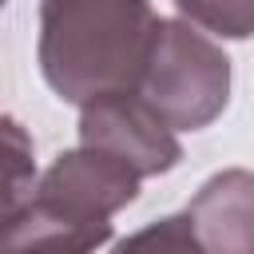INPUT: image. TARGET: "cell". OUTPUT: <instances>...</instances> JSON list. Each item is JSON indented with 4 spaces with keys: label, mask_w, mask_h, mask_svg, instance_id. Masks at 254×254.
Listing matches in <instances>:
<instances>
[{
    "label": "cell",
    "mask_w": 254,
    "mask_h": 254,
    "mask_svg": "<svg viewBox=\"0 0 254 254\" xmlns=\"http://www.w3.org/2000/svg\"><path fill=\"white\" fill-rule=\"evenodd\" d=\"M151 0H44L40 71L67 103L135 91L155 36Z\"/></svg>",
    "instance_id": "6da1fadb"
},
{
    "label": "cell",
    "mask_w": 254,
    "mask_h": 254,
    "mask_svg": "<svg viewBox=\"0 0 254 254\" xmlns=\"http://www.w3.org/2000/svg\"><path fill=\"white\" fill-rule=\"evenodd\" d=\"M183 214L202 254H254V171L210 175Z\"/></svg>",
    "instance_id": "5b68a950"
},
{
    "label": "cell",
    "mask_w": 254,
    "mask_h": 254,
    "mask_svg": "<svg viewBox=\"0 0 254 254\" xmlns=\"http://www.w3.org/2000/svg\"><path fill=\"white\" fill-rule=\"evenodd\" d=\"M111 238V222L75 218L40 194L0 230V254H95Z\"/></svg>",
    "instance_id": "8992f818"
},
{
    "label": "cell",
    "mask_w": 254,
    "mask_h": 254,
    "mask_svg": "<svg viewBox=\"0 0 254 254\" xmlns=\"http://www.w3.org/2000/svg\"><path fill=\"white\" fill-rule=\"evenodd\" d=\"M36 194L75 218L87 222H111L115 210H123L127 202H135L139 194V175L119 163L107 151L95 147H75L64 151L40 179H36Z\"/></svg>",
    "instance_id": "277c9868"
},
{
    "label": "cell",
    "mask_w": 254,
    "mask_h": 254,
    "mask_svg": "<svg viewBox=\"0 0 254 254\" xmlns=\"http://www.w3.org/2000/svg\"><path fill=\"white\" fill-rule=\"evenodd\" d=\"M135 95L171 131H198L214 123L230 99V60L194 24L159 20Z\"/></svg>",
    "instance_id": "7a4b0ae2"
},
{
    "label": "cell",
    "mask_w": 254,
    "mask_h": 254,
    "mask_svg": "<svg viewBox=\"0 0 254 254\" xmlns=\"http://www.w3.org/2000/svg\"><path fill=\"white\" fill-rule=\"evenodd\" d=\"M79 143L115 155L139 179L163 175L183 159L175 131L135 91H119V95L83 103L79 107Z\"/></svg>",
    "instance_id": "3957f363"
},
{
    "label": "cell",
    "mask_w": 254,
    "mask_h": 254,
    "mask_svg": "<svg viewBox=\"0 0 254 254\" xmlns=\"http://www.w3.org/2000/svg\"><path fill=\"white\" fill-rule=\"evenodd\" d=\"M36 151L20 119L0 115V230L28 206L36 190Z\"/></svg>",
    "instance_id": "52a82bcc"
},
{
    "label": "cell",
    "mask_w": 254,
    "mask_h": 254,
    "mask_svg": "<svg viewBox=\"0 0 254 254\" xmlns=\"http://www.w3.org/2000/svg\"><path fill=\"white\" fill-rule=\"evenodd\" d=\"M111 254H202L187 214H167L143 230H135L131 238H123Z\"/></svg>",
    "instance_id": "9c48e42d"
},
{
    "label": "cell",
    "mask_w": 254,
    "mask_h": 254,
    "mask_svg": "<svg viewBox=\"0 0 254 254\" xmlns=\"http://www.w3.org/2000/svg\"><path fill=\"white\" fill-rule=\"evenodd\" d=\"M187 24L222 36V40H246L254 36V0H175Z\"/></svg>",
    "instance_id": "ba28073f"
},
{
    "label": "cell",
    "mask_w": 254,
    "mask_h": 254,
    "mask_svg": "<svg viewBox=\"0 0 254 254\" xmlns=\"http://www.w3.org/2000/svg\"><path fill=\"white\" fill-rule=\"evenodd\" d=\"M0 8H4V0H0Z\"/></svg>",
    "instance_id": "30bf717a"
}]
</instances>
